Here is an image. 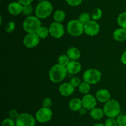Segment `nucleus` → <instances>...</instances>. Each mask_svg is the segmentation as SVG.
Returning a JSON list of instances; mask_svg holds the SVG:
<instances>
[{
    "instance_id": "obj_1",
    "label": "nucleus",
    "mask_w": 126,
    "mask_h": 126,
    "mask_svg": "<svg viewBox=\"0 0 126 126\" xmlns=\"http://www.w3.org/2000/svg\"><path fill=\"white\" fill-rule=\"evenodd\" d=\"M67 69L65 66L59 64L53 65L49 72V76L50 81L57 84L62 81L66 76Z\"/></svg>"
},
{
    "instance_id": "obj_2",
    "label": "nucleus",
    "mask_w": 126,
    "mask_h": 126,
    "mask_svg": "<svg viewBox=\"0 0 126 126\" xmlns=\"http://www.w3.org/2000/svg\"><path fill=\"white\" fill-rule=\"evenodd\" d=\"M41 27L40 19L36 16H28L23 22V29L28 33H36Z\"/></svg>"
},
{
    "instance_id": "obj_3",
    "label": "nucleus",
    "mask_w": 126,
    "mask_h": 126,
    "mask_svg": "<svg viewBox=\"0 0 126 126\" xmlns=\"http://www.w3.org/2000/svg\"><path fill=\"white\" fill-rule=\"evenodd\" d=\"M103 110L105 115L108 117L116 118L121 112L120 105L116 100H110L105 103Z\"/></svg>"
},
{
    "instance_id": "obj_4",
    "label": "nucleus",
    "mask_w": 126,
    "mask_h": 126,
    "mask_svg": "<svg viewBox=\"0 0 126 126\" xmlns=\"http://www.w3.org/2000/svg\"><path fill=\"white\" fill-rule=\"evenodd\" d=\"M53 11V6L49 1H41L37 4L35 9V14L39 19H46L49 17Z\"/></svg>"
},
{
    "instance_id": "obj_5",
    "label": "nucleus",
    "mask_w": 126,
    "mask_h": 126,
    "mask_svg": "<svg viewBox=\"0 0 126 126\" xmlns=\"http://www.w3.org/2000/svg\"><path fill=\"white\" fill-rule=\"evenodd\" d=\"M68 33L73 37H79L84 32V24L79 19H73L69 21L66 26Z\"/></svg>"
},
{
    "instance_id": "obj_6",
    "label": "nucleus",
    "mask_w": 126,
    "mask_h": 126,
    "mask_svg": "<svg viewBox=\"0 0 126 126\" xmlns=\"http://www.w3.org/2000/svg\"><path fill=\"white\" fill-rule=\"evenodd\" d=\"M84 81L91 84H96L99 82L102 77V74L100 71L97 69L91 68L86 70L84 72L83 75Z\"/></svg>"
},
{
    "instance_id": "obj_7",
    "label": "nucleus",
    "mask_w": 126,
    "mask_h": 126,
    "mask_svg": "<svg viewBox=\"0 0 126 126\" xmlns=\"http://www.w3.org/2000/svg\"><path fill=\"white\" fill-rule=\"evenodd\" d=\"M52 115V111L50 107H42L36 112L35 119L39 123H46L51 120Z\"/></svg>"
},
{
    "instance_id": "obj_8",
    "label": "nucleus",
    "mask_w": 126,
    "mask_h": 126,
    "mask_svg": "<svg viewBox=\"0 0 126 126\" xmlns=\"http://www.w3.org/2000/svg\"><path fill=\"white\" fill-rule=\"evenodd\" d=\"M36 119L30 114L21 113L16 120V126H35Z\"/></svg>"
},
{
    "instance_id": "obj_9",
    "label": "nucleus",
    "mask_w": 126,
    "mask_h": 126,
    "mask_svg": "<svg viewBox=\"0 0 126 126\" xmlns=\"http://www.w3.org/2000/svg\"><path fill=\"white\" fill-rule=\"evenodd\" d=\"M49 33L55 38H60L65 34L64 27L60 22H54L49 26Z\"/></svg>"
},
{
    "instance_id": "obj_10",
    "label": "nucleus",
    "mask_w": 126,
    "mask_h": 126,
    "mask_svg": "<svg viewBox=\"0 0 126 126\" xmlns=\"http://www.w3.org/2000/svg\"><path fill=\"white\" fill-rule=\"evenodd\" d=\"M100 32V25L95 21H90L84 25V32L89 36L97 35Z\"/></svg>"
},
{
    "instance_id": "obj_11",
    "label": "nucleus",
    "mask_w": 126,
    "mask_h": 126,
    "mask_svg": "<svg viewBox=\"0 0 126 126\" xmlns=\"http://www.w3.org/2000/svg\"><path fill=\"white\" fill-rule=\"evenodd\" d=\"M40 38L36 33H28L23 38V43L27 48H33L38 45Z\"/></svg>"
},
{
    "instance_id": "obj_12",
    "label": "nucleus",
    "mask_w": 126,
    "mask_h": 126,
    "mask_svg": "<svg viewBox=\"0 0 126 126\" xmlns=\"http://www.w3.org/2000/svg\"><path fill=\"white\" fill-rule=\"evenodd\" d=\"M82 107L87 110H90L95 107L97 105V98L91 94H86L82 98Z\"/></svg>"
},
{
    "instance_id": "obj_13",
    "label": "nucleus",
    "mask_w": 126,
    "mask_h": 126,
    "mask_svg": "<svg viewBox=\"0 0 126 126\" xmlns=\"http://www.w3.org/2000/svg\"><path fill=\"white\" fill-rule=\"evenodd\" d=\"M23 6L18 1H14L8 5L7 10L11 14L17 16L23 12Z\"/></svg>"
},
{
    "instance_id": "obj_14",
    "label": "nucleus",
    "mask_w": 126,
    "mask_h": 126,
    "mask_svg": "<svg viewBox=\"0 0 126 126\" xmlns=\"http://www.w3.org/2000/svg\"><path fill=\"white\" fill-rule=\"evenodd\" d=\"M59 90L60 93L62 96H68L72 95L75 91V88L71 85L70 83L65 82L60 85Z\"/></svg>"
},
{
    "instance_id": "obj_15",
    "label": "nucleus",
    "mask_w": 126,
    "mask_h": 126,
    "mask_svg": "<svg viewBox=\"0 0 126 126\" xmlns=\"http://www.w3.org/2000/svg\"><path fill=\"white\" fill-rule=\"evenodd\" d=\"M111 94L107 89H100L96 93V98L99 102L105 103L110 100Z\"/></svg>"
},
{
    "instance_id": "obj_16",
    "label": "nucleus",
    "mask_w": 126,
    "mask_h": 126,
    "mask_svg": "<svg viewBox=\"0 0 126 126\" xmlns=\"http://www.w3.org/2000/svg\"><path fill=\"white\" fill-rule=\"evenodd\" d=\"M68 72L71 74H76L81 70V64L77 61H70L66 65Z\"/></svg>"
},
{
    "instance_id": "obj_17",
    "label": "nucleus",
    "mask_w": 126,
    "mask_h": 126,
    "mask_svg": "<svg viewBox=\"0 0 126 126\" xmlns=\"http://www.w3.org/2000/svg\"><path fill=\"white\" fill-rule=\"evenodd\" d=\"M113 38L118 42H123L126 40V29L120 27L113 32Z\"/></svg>"
},
{
    "instance_id": "obj_18",
    "label": "nucleus",
    "mask_w": 126,
    "mask_h": 126,
    "mask_svg": "<svg viewBox=\"0 0 126 126\" xmlns=\"http://www.w3.org/2000/svg\"><path fill=\"white\" fill-rule=\"evenodd\" d=\"M69 108L73 111H78L82 107V100L78 98L71 99L69 102Z\"/></svg>"
},
{
    "instance_id": "obj_19",
    "label": "nucleus",
    "mask_w": 126,
    "mask_h": 126,
    "mask_svg": "<svg viewBox=\"0 0 126 126\" xmlns=\"http://www.w3.org/2000/svg\"><path fill=\"white\" fill-rule=\"evenodd\" d=\"M68 56L71 61H77L81 57V52L75 47H71L67 50Z\"/></svg>"
},
{
    "instance_id": "obj_20",
    "label": "nucleus",
    "mask_w": 126,
    "mask_h": 126,
    "mask_svg": "<svg viewBox=\"0 0 126 126\" xmlns=\"http://www.w3.org/2000/svg\"><path fill=\"white\" fill-rule=\"evenodd\" d=\"M105 115L103 110L98 107H94L90 111V116L95 120H100Z\"/></svg>"
},
{
    "instance_id": "obj_21",
    "label": "nucleus",
    "mask_w": 126,
    "mask_h": 126,
    "mask_svg": "<svg viewBox=\"0 0 126 126\" xmlns=\"http://www.w3.org/2000/svg\"><path fill=\"white\" fill-rule=\"evenodd\" d=\"M65 13L62 10H57L54 14V19L55 22H60L61 23L62 22L65 20Z\"/></svg>"
},
{
    "instance_id": "obj_22",
    "label": "nucleus",
    "mask_w": 126,
    "mask_h": 126,
    "mask_svg": "<svg viewBox=\"0 0 126 126\" xmlns=\"http://www.w3.org/2000/svg\"><path fill=\"white\" fill-rule=\"evenodd\" d=\"M79 87V91H80V93L84 95H86V94H88V93L91 90V86H90V84L86 82H82L81 83Z\"/></svg>"
},
{
    "instance_id": "obj_23",
    "label": "nucleus",
    "mask_w": 126,
    "mask_h": 126,
    "mask_svg": "<svg viewBox=\"0 0 126 126\" xmlns=\"http://www.w3.org/2000/svg\"><path fill=\"white\" fill-rule=\"evenodd\" d=\"M118 25L121 28L126 29V11L121 13L117 19Z\"/></svg>"
},
{
    "instance_id": "obj_24",
    "label": "nucleus",
    "mask_w": 126,
    "mask_h": 126,
    "mask_svg": "<svg viewBox=\"0 0 126 126\" xmlns=\"http://www.w3.org/2000/svg\"><path fill=\"white\" fill-rule=\"evenodd\" d=\"M38 37L42 39H44L48 37L49 34V29L46 27H41L36 32Z\"/></svg>"
},
{
    "instance_id": "obj_25",
    "label": "nucleus",
    "mask_w": 126,
    "mask_h": 126,
    "mask_svg": "<svg viewBox=\"0 0 126 126\" xmlns=\"http://www.w3.org/2000/svg\"><path fill=\"white\" fill-rule=\"evenodd\" d=\"M70 62V59L67 54H63L61 55L58 59V64H60L66 67V65L68 64Z\"/></svg>"
},
{
    "instance_id": "obj_26",
    "label": "nucleus",
    "mask_w": 126,
    "mask_h": 126,
    "mask_svg": "<svg viewBox=\"0 0 126 126\" xmlns=\"http://www.w3.org/2000/svg\"><path fill=\"white\" fill-rule=\"evenodd\" d=\"M102 16V11L99 8H96L92 11V15H91V17H92V19L94 21H98L100 19H101Z\"/></svg>"
},
{
    "instance_id": "obj_27",
    "label": "nucleus",
    "mask_w": 126,
    "mask_h": 126,
    "mask_svg": "<svg viewBox=\"0 0 126 126\" xmlns=\"http://www.w3.org/2000/svg\"><path fill=\"white\" fill-rule=\"evenodd\" d=\"M78 19L81 23H82L84 25L85 23H86L87 22H89L91 21V16L87 12H83V13L80 14V16H79Z\"/></svg>"
},
{
    "instance_id": "obj_28",
    "label": "nucleus",
    "mask_w": 126,
    "mask_h": 126,
    "mask_svg": "<svg viewBox=\"0 0 126 126\" xmlns=\"http://www.w3.org/2000/svg\"><path fill=\"white\" fill-rule=\"evenodd\" d=\"M1 126H16V121L10 117L6 118L2 121Z\"/></svg>"
},
{
    "instance_id": "obj_29",
    "label": "nucleus",
    "mask_w": 126,
    "mask_h": 126,
    "mask_svg": "<svg viewBox=\"0 0 126 126\" xmlns=\"http://www.w3.org/2000/svg\"><path fill=\"white\" fill-rule=\"evenodd\" d=\"M116 119L118 126H126V116L125 115H119Z\"/></svg>"
},
{
    "instance_id": "obj_30",
    "label": "nucleus",
    "mask_w": 126,
    "mask_h": 126,
    "mask_svg": "<svg viewBox=\"0 0 126 126\" xmlns=\"http://www.w3.org/2000/svg\"><path fill=\"white\" fill-rule=\"evenodd\" d=\"M33 11V7L31 4L29 5H26V6H23V12L22 13L24 15L27 16H30L31 14H32Z\"/></svg>"
},
{
    "instance_id": "obj_31",
    "label": "nucleus",
    "mask_w": 126,
    "mask_h": 126,
    "mask_svg": "<svg viewBox=\"0 0 126 126\" xmlns=\"http://www.w3.org/2000/svg\"><path fill=\"white\" fill-rule=\"evenodd\" d=\"M15 28H16V24L12 21L8 22L6 23V25H5V30L7 33H11V32H13Z\"/></svg>"
},
{
    "instance_id": "obj_32",
    "label": "nucleus",
    "mask_w": 126,
    "mask_h": 126,
    "mask_svg": "<svg viewBox=\"0 0 126 126\" xmlns=\"http://www.w3.org/2000/svg\"><path fill=\"white\" fill-rule=\"evenodd\" d=\"M105 126H118L116 119L115 118L108 117L105 122Z\"/></svg>"
},
{
    "instance_id": "obj_33",
    "label": "nucleus",
    "mask_w": 126,
    "mask_h": 126,
    "mask_svg": "<svg viewBox=\"0 0 126 126\" xmlns=\"http://www.w3.org/2000/svg\"><path fill=\"white\" fill-rule=\"evenodd\" d=\"M20 114H19V112L16 109H11L10 110L9 112V117L12 119L15 120L16 121L17 118L18 117V116H20Z\"/></svg>"
},
{
    "instance_id": "obj_34",
    "label": "nucleus",
    "mask_w": 126,
    "mask_h": 126,
    "mask_svg": "<svg viewBox=\"0 0 126 126\" xmlns=\"http://www.w3.org/2000/svg\"><path fill=\"white\" fill-rule=\"evenodd\" d=\"M70 83L71 84V85H72L74 88H75L79 86L81 82L79 78L77 77H73L72 79H71Z\"/></svg>"
},
{
    "instance_id": "obj_35",
    "label": "nucleus",
    "mask_w": 126,
    "mask_h": 126,
    "mask_svg": "<svg viewBox=\"0 0 126 126\" xmlns=\"http://www.w3.org/2000/svg\"><path fill=\"white\" fill-rule=\"evenodd\" d=\"M66 3L71 6H78L81 4L82 0H65Z\"/></svg>"
},
{
    "instance_id": "obj_36",
    "label": "nucleus",
    "mask_w": 126,
    "mask_h": 126,
    "mask_svg": "<svg viewBox=\"0 0 126 126\" xmlns=\"http://www.w3.org/2000/svg\"><path fill=\"white\" fill-rule=\"evenodd\" d=\"M52 105V101L49 97H46L43 101V107H50Z\"/></svg>"
},
{
    "instance_id": "obj_37",
    "label": "nucleus",
    "mask_w": 126,
    "mask_h": 126,
    "mask_svg": "<svg viewBox=\"0 0 126 126\" xmlns=\"http://www.w3.org/2000/svg\"><path fill=\"white\" fill-rule=\"evenodd\" d=\"M17 1L19 2L20 4H22L23 6H26V5L31 4V3L33 1V0H17Z\"/></svg>"
},
{
    "instance_id": "obj_38",
    "label": "nucleus",
    "mask_w": 126,
    "mask_h": 126,
    "mask_svg": "<svg viewBox=\"0 0 126 126\" xmlns=\"http://www.w3.org/2000/svg\"><path fill=\"white\" fill-rule=\"evenodd\" d=\"M121 63L123 64L126 65V51L122 54L121 58Z\"/></svg>"
},
{
    "instance_id": "obj_39",
    "label": "nucleus",
    "mask_w": 126,
    "mask_h": 126,
    "mask_svg": "<svg viewBox=\"0 0 126 126\" xmlns=\"http://www.w3.org/2000/svg\"><path fill=\"white\" fill-rule=\"evenodd\" d=\"M87 110L86 109V108H84V107H82V108L79 110V112L81 115H84L87 113Z\"/></svg>"
},
{
    "instance_id": "obj_40",
    "label": "nucleus",
    "mask_w": 126,
    "mask_h": 126,
    "mask_svg": "<svg viewBox=\"0 0 126 126\" xmlns=\"http://www.w3.org/2000/svg\"><path fill=\"white\" fill-rule=\"evenodd\" d=\"M93 126H105V125H103V124L98 123V124H95Z\"/></svg>"
},
{
    "instance_id": "obj_41",
    "label": "nucleus",
    "mask_w": 126,
    "mask_h": 126,
    "mask_svg": "<svg viewBox=\"0 0 126 126\" xmlns=\"http://www.w3.org/2000/svg\"><path fill=\"white\" fill-rule=\"evenodd\" d=\"M38 1H39V2H41V1H45V0H38Z\"/></svg>"
}]
</instances>
